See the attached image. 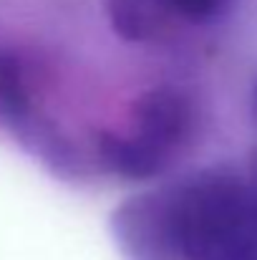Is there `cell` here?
<instances>
[{
    "label": "cell",
    "instance_id": "obj_5",
    "mask_svg": "<svg viewBox=\"0 0 257 260\" xmlns=\"http://www.w3.org/2000/svg\"><path fill=\"white\" fill-rule=\"evenodd\" d=\"M250 187H252V194H255V202H257V157H255V165H252V172H250Z\"/></svg>",
    "mask_w": 257,
    "mask_h": 260
},
{
    "label": "cell",
    "instance_id": "obj_4",
    "mask_svg": "<svg viewBox=\"0 0 257 260\" xmlns=\"http://www.w3.org/2000/svg\"><path fill=\"white\" fill-rule=\"evenodd\" d=\"M232 0H103L106 23L131 46H159L222 20Z\"/></svg>",
    "mask_w": 257,
    "mask_h": 260
},
{
    "label": "cell",
    "instance_id": "obj_6",
    "mask_svg": "<svg viewBox=\"0 0 257 260\" xmlns=\"http://www.w3.org/2000/svg\"><path fill=\"white\" fill-rule=\"evenodd\" d=\"M252 116H255V121H257V81H255V86H252Z\"/></svg>",
    "mask_w": 257,
    "mask_h": 260
},
{
    "label": "cell",
    "instance_id": "obj_2",
    "mask_svg": "<svg viewBox=\"0 0 257 260\" xmlns=\"http://www.w3.org/2000/svg\"><path fill=\"white\" fill-rule=\"evenodd\" d=\"M202 111L192 91L179 84L144 88L124 116L91 134L96 174L121 182H152L179 167L194 149Z\"/></svg>",
    "mask_w": 257,
    "mask_h": 260
},
{
    "label": "cell",
    "instance_id": "obj_1",
    "mask_svg": "<svg viewBox=\"0 0 257 260\" xmlns=\"http://www.w3.org/2000/svg\"><path fill=\"white\" fill-rule=\"evenodd\" d=\"M124 260H257V202L232 167H204L131 194L111 215Z\"/></svg>",
    "mask_w": 257,
    "mask_h": 260
},
{
    "label": "cell",
    "instance_id": "obj_3",
    "mask_svg": "<svg viewBox=\"0 0 257 260\" xmlns=\"http://www.w3.org/2000/svg\"><path fill=\"white\" fill-rule=\"evenodd\" d=\"M51 86V74L33 53L0 41V134L53 177L71 184L91 182V144L61 119Z\"/></svg>",
    "mask_w": 257,
    "mask_h": 260
}]
</instances>
